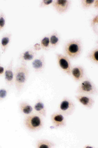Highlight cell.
Returning a JSON list of instances; mask_svg holds the SVG:
<instances>
[{
	"label": "cell",
	"mask_w": 98,
	"mask_h": 148,
	"mask_svg": "<svg viewBox=\"0 0 98 148\" xmlns=\"http://www.w3.org/2000/svg\"><path fill=\"white\" fill-rule=\"evenodd\" d=\"M75 97L80 104L88 109H92L95 103V100L91 95L77 94Z\"/></svg>",
	"instance_id": "cell-8"
},
{
	"label": "cell",
	"mask_w": 98,
	"mask_h": 148,
	"mask_svg": "<svg viewBox=\"0 0 98 148\" xmlns=\"http://www.w3.org/2000/svg\"><path fill=\"white\" fill-rule=\"evenodd\" d=\"M76 109L75 103L68 97H64L59 105L58 112L66 117L71 116Z\"/></svg>",
	"instance_id": "cell-5"
},
{
	"label": "cell",
	"mask_w": 98,
	"mask_h": 148,
	"mask_svg": "<svg viewBox=\"0 0 98 148\" xmlns=\"http://www.w3.org/2000/svg\"><path fill=\"white\" fill-rule=\"evenodd\" d=\"M77 94L89 95L97 94L98 89L96 85L89 78L86 77L80 82L76 90Z\"/></svg>",
	"instance_id": "cell-4"
},
{
	"label": "cell",
	"mask_w": 98,
	"mask_h": 148,
	"mask_svg": "<svg viewBox=\"0 0 98 148\" xmlns=\"http://www.w3.org/2000/svg\"><path fill=\"white\" fill-rule=\"evenodd\" d=\"M98 15H95L91 21V26L95 34H98Z\"/></svg>",
	"instance_id": "cell-21"
},
{
	"label": "cell",
	"mask_w": 98,
	"mask_h": 148,
	"mask_svg": "<svg viewBox=\"0 0 98 148\" xmlns=\"http://www.w3.org/2000/svg\"><path fill=\"white\" fill-rule=\"evenodd\" d=\"M92 6L93 8L96 9H97L98 8V0H96V1H95L94 3H93V5Z\"/></svg>",
	"instance_id": "cell-27"
},
{
	"label": "cell",
	"mask_w": 98,
	"mask_h": 148,
	"mask_svg": "<svg viewBox=\"0 0 98 148\" xmlns=\"http://www.w3.org/2000/svg\"><path fill=\"white\" fill-rule=\"evenodd\" d=\"M53 1V0H43L40 2L39 8H43L49 6L52 4Z\"/></svg>",
	"instance_id": "cell-24"
},
{
	"label": "cell",
	"mask_w": 98,
	"mask_h": 148,
	"mask_svg": "<svg viewBox=\"0 0 98 148\" xmlns=\"http://www.w3.org/2000/svg\"><path fill=\"white\" fill-rule=\"evenodd\" d=\"M43 118L35 113L26 116L24 121V125L28 130L31 132H36L43 127L44 122Z\"/></svg>",
	"instance_id": "cell-3"
},
{
	"label": "cell",
	"mask_w": 98,
	"mask_h": 148,
	"mask_svg": "<svg viewBox=\"0 0 98 148\" xmlns=\"http://www.w3.org/2000/svg\"><path fill=\"white\" fill-rule=\"evenodd\" d=\"M33 107L35 113L39 114L43 117L46 118L47 109L44 103L41 99H38Z\"/></svg>",
	"instance_id": "cell-13"
},
{
	"label": "cell",
	"mask_w": 98,
	"mask_h": 148,
	"mask_svg": "<svg viewBox=\"0 0 98 148\" xmlns=\"http://www.w3.org/2000/svg\"><path fill=\"white\" fill-rule=\"evenodd\" d=\"M55 55L57 64L59 68L66 75L71 76L72 66L70 60L64 54L56 53Z\"/></svg>",
	"instance_id": "cell-6"
},
{
	"label": "cell",
	"mask_w": 98,
	"mask_h": 148,
	"mask_svg": "<svg viewBox=\"0 0 98 148\" xmlns=\"http://www.w3.org/2000/svg\"><path fill=\"white\" fill-rule=\"evenodd\" d=\"M33 70L35 73H41L44 71L45 65V56L44 54L33 60L32 63Z\"/></svg>",
	"instance_id": "cell-12"
},
{
	"label": "cell",
	"mask_w": 98,
	"mask_h": 148,
	"mask_svg": "<svg viewBox=\"0 0 98 148\" xmlns=\"http://www.w3.org/2000/svg\"><path fill=\"white\" fill-rule=\"evenodd\" d=\"M87 58L92 62L98 65V48H94L91 50L87 55Z\"/></svg>",
	"instance_id": "cell-19"
},
{
	"label": "cell",
	"mask_w": 98,
	"mask_h": 148,
	"mask_svg": "<svg viewBox=\"0 0 98 148\" xmlns=\"http://www.w3.org/2000/svg\"><path fill=\"white\" fill-rule=\"evenodd\" d=\"M40 45L41 49L45 51H48L51 49L49 35H46L43 37L40 40Z\"/></svg>",
	"instance_id": "cell-20"
},
{
	"label": "cell",
	"mask_w": 98,
	"mask_h": 148,
	"mask_svg": "<svg viewBox=\"0 0 98 148\" xmlns=\"http://www.w3.org/2000/svg\"><path fill=\"white\" fill-rule=\"evenodd\" d=\"M51 49H55L58 47L60 43L61 38L58 33L56 31L52 32L49 35Z\"/></svg>",
	"instance_id": "cell-17"
},
{
	"label": "cell",
	"mask_w": 98,
	"mask_h": 148,
	"mask_svg": "<svg viewBox=\"0 0 98 148\" xmlns=\"http://www.w3.org/2000/svg\"><path fill=\"white\" fill-rule=\"evenodd\" d=\"M94 1V0H82L81 1V5L83 9H88L92 6Z\"/></svg>",
	"instance_id": "cell-22"
},
{
	"label": "cell",
	"mask_w": 98,
	"mask_h": 148,
	"mask_svg": "<svg viewBox=\"0 0 98 148\" xmlns=\"http://www.w3.org/2000/svg\"><path fill=\"white\" fill-rule=\"evenodd\" d=\"M82 49V40L78 39H71L64 45V55L70 60L76 59L80 56Z\"/></svg>",
	"instance_id": "cell-2"
},
{
	"label": "cell",
	"mask_w": 98,
	"mask_h": 148,
	"mask_svg": "<svg viewBox=\"0 0 98 148\" xmlns=\"http://www.w3.org/2000/svg\"><path fill=\"white\" fill-rule=\"evenodd\" d=\"M37 55V52L34 49H29L24 51L21 53L19 58L22 62H27L32 61Z\"/></svg>",
	"instance_id": "cell-14"
},
{
	"label": "cell",
	"mask_w": 98,
	"mask_h": 148,
	"mask_svg": "<svg viewBox=\"0 0 98 148\" xmlns=\"http://www.w3.org/2000/svg\"><path fill=\"white\" fill-rule=\"evenodd\" d=\"M19 108L21 113L26 116L34 113L33 107L27 102L22 101L20 102Z\"/></svg>",
	"instance_id": "cell-15"
},
{
	"label": "cell",
	"mask_w": 98,
	"mask_h": 148,
	"mask_svg": "<svg viewBox=\"0 0 98 148\" xmlns=\"http://www.w3.org/2000/svg\"><path fill=\"white\" fill-rule=\"evenodd\" d=\"M14 73V84L17 91L20 93L28 80L30 74L29 69L27 62H22L15 69Z\"/></svg>",
	"instance_id": "cell-1"
},
{
	"label": "cell",
	"mask_w": 98,
	"mask_h": 148,
	"mask_svg": "<svg viewBox=\"0 0 98 148\" xmlns=\"http://www.w3.org/2000/svg\"><path fill=\"white\" fill-rule=\"evenodd\" d=\"M40 44L38 43L34 45V49L36 51H40L41 49Z\"/></svg>",
	"instance_id": "cell-26"
},
{
	"label": "cell",
	"mask_w": 98,
	"mask_h": 148,
	"mask_svg": "<svg viewBox=\"0 0 98 148\" xmlns=\"http://www.w3.org/2000/svg\"><path fill=\"white\" fill-rule=\"evenodd\" d=\"M71 76L76 82H80L87 77L84 68L80 65H76L72 67Z\"/></svg>",
	"instance_id": "cell-10"
},
{
	"label": "cell",
	"mask_w": 98,
	"mask_h": 148,
	"mask_svg": "<svg viewBox=\"0 0 98 148\" xmlns=\"http://www.w3.org/2000/svg\"><path fill=\"white\" fill-rule=\"evenodd\" d=\"M6 23V18L3 12L0 13V32H1L5 27Z\"/></svg>",
	"instance_id": "cell-23"
},
{
	"label": "cell",
	"mask_w": 98,
	"mask_h": 148,
	"mask_svg": "<svg viewBox=\"0 0 98 148\" xmlns=\"http://www.w3.org/2000/svg\"><path fill=\"white\" fill-rule=\"evenodd\" d=\"M9 90L6 88H2L0 89V101L5 99L8 94Z\"/></svg>",
	"instance_id": "cell-25"
},
{
	"label": "cell",
	"mask_w": 98,
	"mask_h": 148,
	"mask_svg": "<svg viewBox=\"0 0 98 148\" xmlns=\"http://www.w3.org/2000/svg\"><path fill=\"white\" fill-rule=\"evenodd\" d=\"M71 2L68 0H55L52 5L57 13L63 14L66 12L70 6Z\"/></svg>",
	"instance_id": "cell-9"
},
{
	"label": "cell",
	"mask_w": 98,
	"mask_h": 148,
	"mask_svg": "<svg viewBox=\"0 0 98 148\" xmlns=\"http://www.w3.org/2000/svg\"><path fill=\"white\" fill-rule=\"evenodd\" d=\"M83 148H95V147L93 145L90 144H87L83 147Z\"/></svg>",
	"instance_id": "cell-29"
},
{
	"label": "cell",
	"mask_w": 98,
	"mask_h": 148,
	"mask_svg": "<svg viewBox=\"0 0 98 148\" xmlns=\"http://www.w3.org/2000/svg\"><path fill=\"white\" fill-rule=\"evenodd\" d=\"M5 69L3 67L0 66V75H1L4 74Z\"/></svg>",
	"instance_id": "cell-28"
},
{
	"label": "cell",
	"mask_w": 98,
	"mask_h": 148,
	"mask_svg": "<svg viewBox=\"0 0 98 148\" xmlns=\"http://www.w3.org/2000/svg\"><path fill=\"white\" fill-rule=\"evenodd\" d=\"M13 60H11L5 70L4 73L5 82L10 87L12 86L14 84V73L13 68Z\"/></svg>",
	"instance_id": "cell-11"
},
{
	"label": "cell",
	"mask_w": 98,
	"mask_h": 148,
	"mask_svg": "<svg viewBox=\"0 0 98 148\" xmlns=\"http://www.w3.org/2000/svg\"><path fill=\"white\" fill-rule=\"evenodd\" d=\"M55 143L52 141L45 139H41L37 141L36 147L37 148H52L56 147Z\"/></svg>",
	"instance_id": "cell-16"
},
{
	"label": "cell",
	"mask_w": 98,
	"mask_h": 148,
	"mask_svg": "<svg viewBox=\"0 0 98 148\" xmlns=\"http://www.w3.org/2000/svg\"><path fill=\"white\" fill-rule=\"evenodd\" d=\"M51 119L52 125L50 128L51 129L63 128L66 125V116L58 111L52 113Z\"/></svg>",
	"instance_id": "cell-7"
},
{
	"label": "cell",
	"mask_w": 98,
	"mask_h": 148,
	"mask_svg": "<svg viewBox=\"0 0 98 148\" xmlns=\"http://www.w3.org/2000/svg\"><path fill=\"white\" fill-rule=\"evenodd\" d=\"M12 35L11 33H6L1 38V47L2 51L5 53L7 49L10 44Z\"/></svg>",
	"instance_id": "cell-18"
}]
</instances>
